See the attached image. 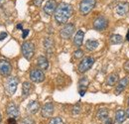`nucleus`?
Instances as JSON below:
<instances>
[{"label":"nucleus","instance_id":"obj_1","mask_svg":"<svg viewBox=\"0 0 129 124\" xmlns=\"http://www.w3.org/2000/svg\"><path fill=\"white\" fill-rule=\"evenodd\" d=\"M74 13V8L70 3L62 2L58 5L55 12V20L58 24H67Z\"/></svg>","mask_w":129,"mask_h":124},{"label":"nucleus","instance_id":"obj_2","mask_svg":"<svg viewBox=\"0 0 129 124\" xmlns=\"http://www.w3.org/2000/svg\"><path fill=\"white\" fill-rule=\"evenodd\" d=\"M22 54L24 56V58L27 61H30L34 57L35 54V46L32 42L30 41H25L22 44Z\"/></svg>","mask_w":129,"mask_h":124},{"label":"nucleus","instance_id":"obj_3","mask_svg":"<svg viewBox=\"0 0 129 124\" xmlns=\"http://www.w3.org/2000/svg\"><path fill=\"white\" fill-rule=\"evenodd\" d=\"M96 0H81L80 3V12L81 15L85 16L94 8Z\"/></svg>","mask_w":129,"mask_h":124},{"label":"nucleus","instance_id":"obj_4","mask_svg":"<svg viewBox=\"0 0 129 124\" xmlns=\"http://www.w3.org/2000/svg\"><path fill=\"white\" fill-rule=\"evenodd\" d=\"M94 62H95V60L92 57H85V58H83L81 61V63L79 64V67H78L79 72L81 74L86 73L87 71H89L91 69V67L93 66Z\"/></svg>","mask_w":129,"mask_h":124},{"label":"nucleus","instance_id":"obj_5","mask_svg":"<svg viewBox=\"0 0 129 124\" xmlns=\"http://www.w3.org/2000/svg\"><path fill=\"white\" fill-rule=\"evenodd\" d=\"M18 83H19V79H18L17 77H11V78H8L6 83H5L6 92L8 93L9 95H13L14 93L16 92Z\"/></svg>","mask_w":129,"mask_h":124},{"label":"nucleus","instance_id":"obj_6","mask_svg":"<svg viewBox=\"0 0 129 124\" xmlns=\"http://www.w3.org/2000/svg\"><path fill=\"white\" fill-rule=\"evenodd\" d=\"M108 26V20L104 16H99L93 21V28L96 31H103Z\"/></svg>","mask_w":129,"mask_h":124},{"label":"nucleus","instance_id":"obj_7","mask_svg":"<svg viewBox=\"0 0 129 124\" xmlns=\"http://www.w3.org/2000/svg\"><path fill=\"white\" fill-rule=\"evenodd\" d=\"M76 30V27H75V25L74 24H72V23H67V24H64V26L62 28V30L60 32V35H61V37L63 38V39H70L72 36H73V34H74V32Z\"/></svg>","mask_w":129,"mask_h":124},{"label":"nucleus","instance_id":"obj_8","mask_svg":"<svg viewBox=\"0 0 129 124\" xmlns=\"http://www.w3.org/2000/svg\"><path fill=\"white\" fill-rule=\"evenodd\" d=\"M30 79L32 80L33 82L39 83L44 81L45 79V74L44 71L40 70V69H34L30 72Z\"/></svg>","mask_w":129,"mask_h":124},{"label":"nucleus","instance_id":"obj_9","mask_svg":"<svg viewBox=\"0 0 129 124\" xmlns=\"http://www.w3.org/2000/svg\"><path fill=\"white\" fill-rule=\"evenodd\" d=\"M12 72V66L7 60H0V76L9 77Z\"/></svg>","mask_w":129,"mask_h":124},{"label":"nucleus","instance_id":"obj_10","mask_svg":"<svg viewBox=\"0 0 129 124\" xmlns=\"http://www.w3.org/2000/svg\"><path fill=\"white\" fill-rule=\"evenodd\" d=\"M57 7H58V3L56 0H48L44 5L43 10L47 15H53L55 14Z\"/></svg>","mask_w":129,"mask_h":124},{"label":"nucleus","instance_id":"obj_11","mask_svg":"<svg viewBox=\"0 0 129 124\" xmlns=\"http://www.w3.org/2000/svg\"><path fill=\"white\" fill-rule=\"evenodd\" d=\"M55 111V106L52 102H48L46 104H44V106L41 109V115L44 118H49L52 117V115L54 114Z\"/></svg>","mask_w":129,"mask_h":124},{"label":"nucleus","instance_id":"obj_12","mask_svg":"<svg viewBox=\"0 0 129 124\" xmlns=\"http://www.w3.org/2000/svg\"><path fill=\"white\" fill-rule=\"evenodd\" d=\"M6 113L9 117H12V118H17L20 115L19 108L14 102H9L8 103V105L6 107Z\"/></svg>","mask_w":129,"mask_h":124},{"label":"nucleus","instance_id":"obj_13","mask_svg":"<svg viewBox=\"0 0 129 124\" xmlns=\"http://www.w3.org/2000/svg\"><path fill=\"white\" fill-rule=\"evenodd\" d=\"M129 83V78L128 77H124L123 78H121L119 81H118V83H117V85H116V88H115V94L116 95H118V94H120V93L122 92L125 88H126V86L128 85Z\"/></svg>","mask_w":129,"mask_h":124},{"label":"nucleus","instance_id":"obj_14","mask_svg":"<svg viewBox=\"0 0 129 124\" xmlns=\"http://www.w3.org/2000/svg\"><path fill=\"white\" fill-rule=\"evenodd\" d=\"M116 13L119 16H124L127 14L129 11V3L128 2H119L116 5Z\"/></svg>","mask_w":129,"mask_h":124},{"label":"nucleus","instance_id":"obj_15","mask_svg":"<svg viewBox=\"0 0 129 124\" xmlns=\"http://www.w3.org/2000/svg\"><path fill=\"white\" fill-rule=\"evenodd\" d=\"M89 84V80L87 77H82L79 81V93L81 94V96H83L84 93L86 91L87 87Z\"/></svg>","mask_w":129,"mask_h":124},{"label":"nucleus","instance_id":"obj_16","mask_svg":"<svg viewBox=\"0 0 129 124\" xmlns=\"http://www.w3.org/2000/svg\"><path fill=\"white\" fill-rule=\"evenodd\" d=\"M27 112L28 113H30V114H35V113H37L39 110H40V103H39V101H37V100H32V101H30L29 103H28V105H27Z\"/></svg>","mask_w":129,"mask_h":124},{"label":"nucleus","instance_id":"obj_17","mask_svg":"<svg viewBox=\"0 0 129 124\" xmlns=\"http://www.w3.org/2000/svg\"><path fill=\"white\" fill-rule=\"evenodd\" d=\"M44 48L47 52V54L52 56L53 53H54V41L51 39V38H46L44 40Z\"/></svg>","mask_w":129,"mask_h":124},{"label":"nucleus","instance_id":"obj_18","mask_svg":"<svg viewBox=\"0 0 129 124\" xmlns=\"http://www.w3.org/2000/svg\"><path fill=\"white\" fill-rule=\"evenodd\" d=\"M83 38H84V33L79 30L77 32V34L75 35V38H74V45L77 47V48H80L82 45V42H83Z\"/></svg>","mask_w":129,"mask_h":124},{"label":"nucleus","instance_id":"obj_19","mask_svg":"<svg viewBox=\"0 0 129 124\" xmlns=\"http://www.w3.org/2000/svg\"><path fill=\"white\" fill-rule=\"evenodd\" d=\"M37 65H38V67H39L40 70L46 71L49 68L48 59H47L46 57H44V56H40V57L38 58V60H37Z\"/></svg>","mask_w":129,"mask_h":124},{"label":"nucleus","instance_id":"obj_20","mask_svg":"<svg viewBox=\"0 0 129 124\" xmlns=\"http://www.w3.org/2000/svg\"><path fill=\"white\" fill-rule=\"evenodd\" d=\"M118 79H119L118 74H116V73H112V74H110V75H108V76H107L106 80H105V83H106V85L113 86V85H115V84H116V82H117V81H119Z\"/></svg>","mask_w":129,"mask_h":124},{"label":"nucleus","instance_id":"obj_21","mask_svg":"<svg viewBox=\"0 0 129 124\" xmlns=\"http://www.w3.org/2000/svg\"><path fill=\"white\" fill-rule=\"evenodd\" d=\"M33 90V84L30 81H24L22 85V93L24 96H28Z\"/></svg>","mask_w":129,"mask_h":124},{"label":"nucleus","instance_id":"obj_22","mask_svg":"<svg viewBox=\"0 0 129 124\" xmlns=\"http://www.w3.org/2000/svg\"><path fill=\"white\" fill-rule=\"evenodd\" d=\"M96 117L98 120H101L102 122L104 121V120H106L107 118H109L108 117V110L107 108H100L98 111H97L96 113Z\"/></svg>","mask_w":129,"mask_h":124},{"label":"nucleus","instance_id":"obj_23","mask_svg":"<svg viewBox=\"0 0 129 124\" xmlns=\"http://www.w3.org/2000/svg\"><path fill=\"white\" fill-rule=\"evenodd\" d=\"M125 118H126V113H125L124 110L120 109V110H117L115 112V120H116V122L122 123V122L125 121Z\"/></svg>","mask_w":129,"mask_h":124},{"label":"nucleus","instance_id":"obj_24","mask_svg":"<svg viewBox=\"0 0 129 124\" xmlns=\"http://www.w3.org/2000/svg\"><path fill=\"white\" fill-rule=\"evenodd\" d=\"M98 47V42L96 40H87L85 42V49L87 51H94Z\"/></svg>","mask_w":129,"mask_h":124},{"label":"nucleus","instance_id":"obj_25","mask_svg":"<svg viewBox=\"0 0 129 124\" xmlns=\"http://www.w3.org/2000/svg\"><path fill=\"white\" fill-rule=\"evenodd\" d=\"M122 42H123L122 36L117 35V34H113V35L110 36V44H112V45H118V44H121Z\"/></svg>","mask_w":129,"mask_h":124},{"label":"nucleus","instance_id":"obj_26","mask_svg":"<svg viewBox=\"0 0 129 124\" xmlns=\"http://www.w3.org/2000/svg\"><path fill=\"white\" fill-rule=\"evenodd\" d=\"M49 124H64V121H63V119L61 118V117H54V118H52L51 120H50V122Z\"/></svg>","mask_w":129,"mask_h":124},{"label":"nucleus","instance_id":"obj_27","mask_svg":"<svg viewBox=\"0 0 129 124\" xmlns=\"http://www.w3.org/2000/svg\"><path fill=\"white\" fill-rule=\"evenodd\" d=\"M74 56H75V58H76V59H81V58L83 57V51L81 50V49H78L77 51H75Z\"/></svg>","mask_w":129,"mask_h":124},{"label":"nucleus","instance_id":"obj_28","mask_svg":"<svg viewBox=\"0 0 129 124\" xmlns=\"http://www.w3.org/2000/svg\"><path fill=\"white\" fill-rule=\"evenodd\" d=\"M80 111H81V105H80V103L79 104H76L74 106V108H73V114H79Z\"/></svg>","mask_w":129,"mask_h":124},{"label":"nucleus","instance_id":"obj_29","mask_svg":"<svg viewBox=\"0 0 129 124\" xmlns=\"http://www.w3.org/2000/svg\"><path fill=\"white\" fill-rule=\"evenodd\" d=\"M22 124H33V120L30 118V117H26V118L23 119Z\"/></svg>","mask_w":129,"mask_h":124},{"label":"nucleus","instance_id":"obj_30","mask_svg":"<svg viewBox=\"0 0 129 124\" xmlns=\"http://www.w3.org/2000/svg\"><path fill=\"white\" fill-rule=\"evenodd\" d=\"M6 124H17L16 118H12V117L8 118V120H7Z\"/></svg>","mask_w":129,"mask_h":124},{"label":"nucleus","instance_id":"obj_31","mask_svg":"<svg viewBox=\"0 0 129 124\" xmlns=\"http://www.w3.org/2000/svg\"><path fill=\"white\" fill-rule=\"evenodd\" d=\"M7 36H8V34L6 32H1L0 33V41H3L4 39H6Z\"/></svg>","mask_w":129,"mask_h":124},{"label":"nucleus","instance_id":"obj_32","mask_svg":"<svg viewBox=\"0 0 129 124\" xmlns=\"http://www.w3.org/2000/svg\"><path fill=\"white\" fill-rule=\"evenodd\" d=\"M42 2H43V0H33V4L35 6H41Z\"/></svg>","mask_w":129,"mask_h":124},{"label":"nucleus","instance_id":"obj_33","mask_svg":"<svg viewBox=\"0 0 129 124\" xmlns=\"http://www.w3.org/2000/svg\"><path fill=\"white\" fill-rule=\"evenodd\" d=\"M28 34H29V30L25 29V30H23V36H22V37H23V38L25 39V38L27 37V35H28Z\"/></svg>","mask_w":129,"mask_h":124},{"label":"nucleus","instance_id":"obj_34","mask_svg":"<svg viewBox=\"0 0 129 124\" xmlns=\"http://www.w3.org/2000/svg\"><path fill=\"white\" fill-rule=\"evenodd\" d=\"M124 69H125L126 72H128L129 73V62H127L125 65H124Z\"/></svg>","mask_w":129,"mask_h":124},{"label":"nucleus","instance_id":"obj_35","mask_svg":"<svg viewBox=\"0 0 129 124\" xmlns=\"http://www.w3.org/2000/svg\"><path fill=\"white\" fill-rule=\"evenodd\" d=\"M103 123H104V124H110V123H111L110 118H107L106 120H104V121H103Z\"/></svg>","mask_w":129,"mask_h":124},{"label":"nucleus","instance_id":"obj_36","mask_svg":"<svg viewBox=\"0 0 129 124\" xmlns=\"http://www.w3.org/2000/svg\"><path fill=\"white\" fill-rule=\"evenodd\" d=\"M22 27H23L22 24H18V25H17V29H22Z\"/></svg>","mask_w":129,"mask_h":124},{"label":"nucleus","instance_id":"obj_37","mask_svg":"<svg viewBox=\"0 0 129 124\" xmlns=\"http://www.w3.org/2000/svg\"><path fill=\"white\" fill-rule=\"evenodd\" d=\"M126 41L129 42V30H128V32H127V35H126Z\"/></svg>","mask_w":129,"mask_h":124},{"label":"nucleus","instance_id":"obj_38","mask_svg":"<svg viewBox=\"0 0 129 124\" xmlns=\"http://www.w3.org/2000/svg\"><path fill=\"white\" fill-rule=\"evenodd\" d=\"M125 113H126V117H128L129 118V108L126 110V112H125Z\"/></svg>","mask_w":129,"mask_h":124},{"label":"nucleus","instance_id":"obj_39","mask_svg":"<svg viewBox=\"0 0 129 124\" xmlns=\"http://www.w3.org/2000/svg\"><path fill=\"white\" fill-rule=\"evenodd\" d=\"M1 121H2V116H1V114H0V123H1Z\"/></svg>","mask_w":129,"mask_h":124},{"label":"nucleus","instance_id":"obj_40","mask_svg":"<svg viewBox=\"0 0 129 124\" xmlns=\"http://www.w3.org/2000/svg\"><path fill=\"white\" fill-rule=\"evenodd\" d=\"M4 1H5V0H0V4H2V3L4 2Z\"/></svg>","mask_w":129,"mask_h":124},{"label":"nucleus","instance_id":"obj_41","mask_svg":"<svg viewBox=\"0 0 129 124\" xmlns=\"http://www.w3.org/2000/svg\"><path fill=\"white\" fill-rule=\"evenodd\" d=\"M128 105H129V97H128Z\"/></svg>","mask_w":129,"mask_h":124}]
</instances>
